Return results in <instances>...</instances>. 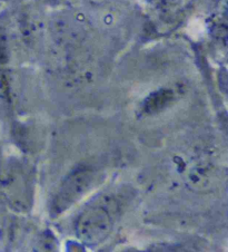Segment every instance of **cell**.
<instances>
[{
	"label": "cell",
	"instance_id": "cell-3",
	"mask_svg": "<svg viewBox=\"0 0 228 252\" xmlns=\"http://www.w3.org/2000/svg\"><path fill=\"white\" fill-rule=\"evenodd\" d=\"M171 98V96L167 93V92H163V93L156 94L150 99L147 100L146 110L147 112H156L163 108L165 105L168 103V100Z\"/></svg>",
	"mask_w": 228,
	"mask_h": 252
},
{
	"label": "cell",
	"instance_id": "cell-1",
	"mask_svg": "<svg viewBox=\"0 0 228 252\" xmlns=\"http://www.w3.org/2000/svg\"><path fill=\"white\" fill-rule=\"evenodd\" d=\"M125 199L119 193H107L87 205L76 224L79 238L90 245L105 240L126 205Z\"/></svg>",
	"mask_w": 228,
	"mask_h": 252
},
{
	"label": "cell",
	"instance_id": "cell-2",
	"mask_svg": "<svg viewBox=\"0 0 228 252\" xmlns=\"http://www.w3.org/2000/svg\"><path fill=\"white\" fill-rule=\"evenodd\" d=\"M94 178V171L88 167L78 169L74 173H71L61 184L57 195L55 196L53 202L54 213L60 214L67 208L73 205V203H75L79 197H82L84 193L87 192L88 189L90 188Z\"/></svg>",
	"mask_w": 228,
	"mask_h": 252
}]
</instances>
